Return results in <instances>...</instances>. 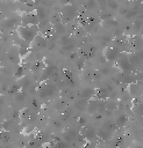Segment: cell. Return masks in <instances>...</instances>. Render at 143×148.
<instances>
[{
	"instance_id": "obj_1",
	"label": "cell",
	"mask_w": 143,
	"mask_h": 148,
	"mask_svg": "<svg viewBox=\"0 0 143 148\" xmlns=\"http://www.w3.org/2000/svg\"><path fill=\"white\" fill-rule=\"evenodd\" d=\"M38 30L40 29L37 25H21L20 28H17L16 31H17L19 37H21L24 42H27L29 44L38 35Z\"/></svg>"
},
{
	"instance_id": "obj_14",
	"label": "cell",
	"mask_w": 143,
	"mask_h": 148,
	"mask_svg": "<svg viewBox=\"0 0 143 148\" xmlns=\"http://www.w3.org/2000/svg\"><path fill=\"white\" fill-rule=\"evenodd\" d=\"M114 123H115V125H116L117 128H122V127H124V126L127 125V123H128V116L124 114V113H120V114L114 119Z\"/></svg>"
},
{
	"instance_id": "obj_6",
	"label": "cell",
	"mask_w": 143,
	"mask_h": 148,
	"mask_svg": "<svg viewBox=\"0 0 143 148\" xmlns=\"http://www.w3.org/2000/svg\"><path fill=\"white\" fill-rule=\"evenodd\" d=\"M55 88H56L55 84H51V83H48V82H43L41 84V87H40V90H38L40 98H49L53 94Z\"/></svg>"
},
{
	"instance_id": "obj_13",
	"label": "cell",
	"mask_w": 143,
	"mask_h": 148,
	"mask_svg": "<svg viewBox=\"0 0 143 148\" xmlns=\"http://www.w3.org/2000/svg\"><path fill=\"white\" fill-rule=\"evenodd\" d=\"M102 130H105L106 132H108V133H110L112 135H113V133L116 131V125H115V123H114V120H103V123H102V127H101Z\"/></svg>"
},
{
	"instance_id": "obj_2",
	"label": "cell",
	"mask_w": 143,
	"mask_h": 148,
	"mask_svg": "<svg viewBox=\"0 0 143 148\" xmlns=\"http://www.w3.org/2000/svg\"><path fill=\"white\" fill-rule=\"evenodd\" d=\"M78 14V9L71 5V3H66L60 9V17H62V22L63 23H70L72 22Z\"/></svg>"
},
{
	"instance_id": "obj_8",
	"label": "cell",
	"mask_w": 143,
	"mask_h": 148,
	"mask_svg": "<svg viewBox=\"0 0 143 148\" xmlns=\"http://www.w3.org/2000/svg\"><path fill=\"white\" fill-rule=\"evenodd\" d=\"M100 102L99 99L96 98H91L88 99V103H87V106H86V112L88 114H95L99 112V109H100Z\"/></svg>"
},
{
	"instance_id": "obj_5",
	"label": "cell",
	"mask_w": 143,
	"mask_h": 148,
	"mask_svg": "<svg viewBox=\"0 0 143 148\" xmlns=\"http://www.w3.org/2000/svg\"><path fill=\"white\" fill-rule=\"evenodd\" d=\"M116 65H117V67H119L122 72L133 71L131 65H130V61H129V57H128L127 53H121V54H120V57H119L117 60H116Z\"/></svg>"
},
{
	"instance_id": "obj_3",
	"label": "cell",
	"mask_w": 143,
	"mask_h": 148,
	"mask_svg": "<svg viewBox=\"0 0 143 148\" xmlns=\"http://www.w3.org/2000/svg\"><path fill=\"white\" fill-rule=\"evenodd\" d=\"M121 54V50L116 45H108L103 50V57L108 61H116Z\"/></svg>"
},
{
	"instance_id": "obj_23",
	"label": "cell",
	"mask_w": 143,
	"mask_h": 148,
	"mask_svg": "<svg viewBox=\"0 0 143 148\" xmlns=\"http://www.w3.org/2000/svg\"><path fill=\"white\" fill-rule=\"evenodd\" d=\"M41 106V102L38 101V99H36V98H33L31 99V110H37L38 108Z\"/></svg>"
},
{
	"instance_id": "obj_7",
	"label": "cell",
	"mask_w": 143,
	"mask_h": 148,
	"mask_svg": "<svg viewBox=\"0 0 143 148\" xmlns=\"http://www.w3.org/2000/svg\"><path fill=\"white\" fill-rule=\"evenodd\" d=\"M129 47L134 51V52H137L140 51L141 49H143V37L141 36H131L129 38Z\"/></svg>"
},
{
	"instance_id": "obj_17",
	"label": "cell",
	"mask_w": 143,
	"mask_h": 148,
	"mask_svg": "<svg viewBox=\"0 0 143 148\" xmlns=\"http://www.w3.org/2000/svg\"><path fill=\"white\" fill-rule=\"evenodd\" d=\"M117 108V103L113 99L106 101V111H114Z\"/></svg>"
},
{
	"instance_id": "obj_12",
	"label": "cell",
	"mask_w": 143,
	"mask_h": 148,
	"mask_svg": "<svg viewBox=\"0 0 143 148\" xmlns=\"http://www.w3.org/2000/svg\"><path fill=\"white\" fill-rule=\"evenodd\" d=\"M109 96H110L109 90H108V88H106V87H102V88L96 89V90H95V94H94V98H96V99H99V101H106Z\"/></svg>"
},
{
	"instance_id": "obj_16",
	"label": "cell",
	"mask_w": 143,
	"mask_h": 148,
	"mask_svg": "<svg viewBox=\"0 0 143 148\" xmlns=\"http://www.w3.org/2000/svg\"><path fill=\"white\" fill-rule=\"evenodd\" d=\"M53 29H55V31H56L57 34H60V35H63V34H64V32H65V31L67 30V29L65 28V24H64L63 22L56 23V24H55V28H53Z\"/></svg>"
},
{
	"instance_id": "obj_15",
	"label": "cell",
	"mask_w": 143,
	"mask_h": 148,
	"mask_svg": "<svg viewBox=\"0 0 143 148\" xmlns=\"http://www.w3.org/2000/svg\"><path fill=\"white\" fill-rule=\"evenodd\" d=\"M87 103H88V99H86V98H81V97H78V98L74 101V108H76V109H78V110H86Z\"/></svg>"
},
{
	"instance_id": "obj_27",
	"label": "cell",
	"mask_w": 143,
	"mask_h": 148,
	"mask_svg": "<svg viewBox=\"0 0 143 148\" xmlns=\"http://www.w3.org/2000/svg\"><path fill=\"white\" fill-rule=\"evenodd\" d=\"M16 1H20V2H23V3H29V2H33V0H16Z\"/></svg>"
},
{
	"instance_id": "obj_4",
	"label": "cell",
	"mask_w": 143,
	"mask_h": 148,
	"mask_svg": "<svg viewBox=\"0 0 143 148\" xmlns=\"http://www.w3.org/2000/svg\"><path fill=\"white\" fill-rule=\"evenodd\" d=\"M128 92L131 98H138L143 95V83L141 81H135L128 84Z\"/></svg>"
},
{
	"instance_id": "obj_26",
	"label": "cell",
	"mask_w": 143,
	"mask_h": 148,
	"mask_svg": "<svg viewBox=\"0 0 143 148\" xmlns=\"http://www.w3.org/2000/svg\"><path fill=\"white\" fill-rule=\"evenodd\" d=\"M95 1H96V3H98L100 7H103V6L107 5V0H95Z\"/></svg>"
},
{
	"instance_id": "obj_24",
	"label": "cell",
	"mask_w": 143,
	"mask_h": 148,
	"mask_svg": "<svg viewBox=\"0 0 143 148\" xmlns=\"http://www.w3.org/2000/svg\"><path fill=\"white\" fill-rule=\"evenodd\" d=\"M128 148H143V142L140 141H133Z\"/></svg>"
},
{
	"instance_id": "obj_19",
	"label": "cell",
	"mask_w": 143,
	"mask_h": 148,
	"mask_svg": "<svg viewBox=\"0 0 143 148\" xmlns=\"http://www.w3.org/2000/svg\"><path fill=\"white\" fill-rule=\"evenodd\" d=\"M9 140H10V133H9L8 131H2V132L0 133V141L3 142V143H6V142H8Z\"/></svg>"
},
{
	"instance_id": "obj_25",
	"label": "cell",
	"mask_w": 143,
	"mask_h": 148,
	"mask_svg": "<svg viewBox=\"0 0 143 148\" xmlns=\"http://www.w3.org/2000/svg\"><path fill=\"white\" fill-rule=\"evenodd\" d=\"M80 148H98V147H96V145L93 143L92 141H86Z\"/></svg>"
},
{
	"instance_id": "obj_20",
	"label": "cell",
	"mask_w": 143,
	"mask_h": 148,
	"mask_svg": "<svg viewBox=\"0 0 143 148\" xmlns=\"http://www.w3.org/2000/svg\"><path fill=\"white\" fill-rule=\"evenodd\" d=\"M133 28L135 30H140L141 28H143V20L140 18V17H136L134 18V22H133Z\"/></svg>"
},
{
	"instance_id": "obj_18",
	"label": "cell",
	"mask_w": 143,
	"mask_h": 148,
	"mask_svg": "<svg viewBox=\"0 0 143 148\" xmlns=\"http://www.w3.org/2000/svg\"><path fill=\"white\" fill-rule=\"evenodd\" d=\"M35 14L37 15V17H38L40 21H44L47 18V12H45L44 8H37L36 12H35Z\"/></svg>"
},
{
	"instance_id": "obj_11",
	"label": "cell",
	"mask_w": 143,
	"mask_h": 148,
	"mask_svg": "<svg viewBox=\"0 0 143 148\" xmlns=\"http://www.w3.org/2000/svg\"><path fill=\"white\" fill-rule=\"evenodd\" d=\"M31 44L34 45V47H36V49H38V50H43V49H45V47L48 46L49 40H48L44 36L37 35V36L35 37V39L31 42Z\"/></svg>"
},
{
	"instance_id": "obj_21",
	"label": "cell",
	"mask_w": 143,
	"mask_h": 148,
	"mask_svg": "<svg viewBox=\"0 0 143 148\" xmlns=\"http://www.w3.org/2000/svg\"><path fill=\"white\" fill-rule=\"evenodd\" d=\"M107 6H108L109 9H113V10L117 9V7H119L116 0H107Z\"/></svg>"
},
{
	"instance_id": "obj_10",
	"label": "cell",
	"mask_w": 143,
	"mask_h": 148,
	"mask_svg": "<svg viewBox=\"0 0 143 148\" xmlns=\"http://www.w3.org/2000/svg\"><path fill=\"white\" fill-rule=\"evenodd\" d=\"M38 22H40V20L37 17V15L36 14H31V13L30 14H26L21 20L22 25H37Z\"/></svg>"
},
{
	"instance_id": "obj_22",
	"label": "cell",
	"mask_w": 143,
	"mask_h": 148,
	"mask_svg": "<svg viewBox=\"0 0 143 148\" xmlns=\"http://www.w3.org/2000/svg\"><path fill=\"white\" fill-rule=\"evenodd\" d=\"M96 6H98V3H96L95 0H87V2H86V5H85V7H86L87 9H93V8H95Z\"/></svg>"
},
{
	"instance_id": "obj_9",
	"label": "cell",
	"mask_w": 143,
	"mask_h": 148,
	"mask_svg": "<svg viewBox=\"0 0 143 148\" xmlns=\"http://www.w3.org/2000/svg\"><path fill=\"white\" fill-rule=\"evenodd\" d=\"M80 135L86 140H93L96 139V130L91 126H84L80 131Z\"/></svg>"
}]
</instances>
